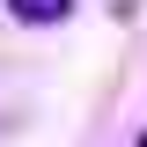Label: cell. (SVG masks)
Segmentation results:
<instances>
[{
  "label": "cell",
  "mask_w": 147,
  "mask_h": 147,
  "mask_svg": "<svg viewBox=\"0 0 147 147\" xmlns=\"http://www.w3.org/2000/svg\"><path fill=\"white\" fill-rule=\"evenodd\" d=\"M7 15L30 22V30H59V22L74 15V0H7Z\"/></svg>",
  "instance_id": "1"
}]
</instances>
